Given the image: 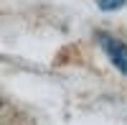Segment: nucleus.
<instances>
[{
	"label": "nucleus",
	"mask_w": 127,
	"mask_h": 125,
	"mask_svg": "<svg viewBox=\"0 0 127 125\" xmlns=\"http://www.w3.org/2000/svg\"><path fill=\"white\" fill-rule=\"evenodd\" d=\"M97 41H99L102 51L109 56L112 64L117 66L122 74H127V44H122L120 38H114L109 33H97Z\"/></svg>",
	"instance_id": "1"
},
{
	"label": "nucleus",
	"mask_w": 127,
	"mask_h": 125,
	"mask_svg": "<svg viewBox=\"0 0 127 125\" xmlns=\"http://www.w3.org/2000/svg\"><path fill=\"white\" fill-rule=\"evenodd\" d=\"M127 3V0H97L99 10H104V13H112V10H120L122 5Z\"/></svg>",
	"instance_id": "2"
}]
</instances>
